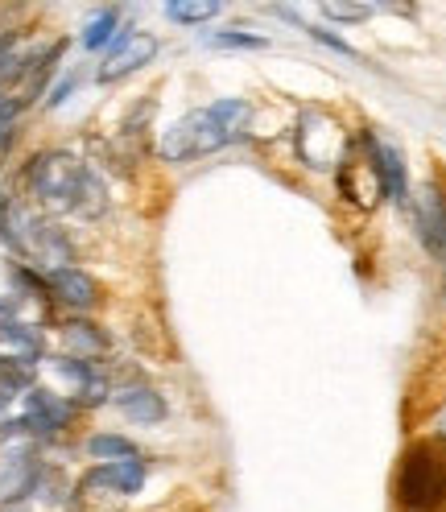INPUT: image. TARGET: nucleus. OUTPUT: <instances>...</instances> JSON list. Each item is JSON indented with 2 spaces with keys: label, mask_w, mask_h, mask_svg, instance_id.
I'll return each instance as SVG.
<instances>
[{
  "label": "nucleus",
  "mask_w": 446,
  "mask_h": 512,
  "mask_svg": "<svg viewBox=\"0 0 446 512\" xmlns=\"http://www.w3.org/2000/svg\"><path fill=\"white\" fill-rule=\"evenodd\" d=\"M252 120V104L248 100H215L207 108L186 112L182 120H174L162 137V157L166 162H190V157H207L223 145H232L248 133Z\"/></svg>",
  "instance_id": "f257e3e1"
},
{
  "label": "nucleus",
  "mask_w": 446,
  "mask_h": 512,
  "mask_svg": "<svg viewBox=\"0 0 446 512\" xmlns=\"http://www.w3.org/2000/svg\"><path fill=\"white\" fill-rule=\"evenodd\" d=\"M29 190L54 211H75V215H100L108 207L104 182L87 170L71 153H42L29 166Z\"/></svg>",
  "instance_id": "f03ea898"
},
{
  "label": "nucleus",
  "mask_w": 446,
  "mask_h": 512,
  "mask_svg": "<svg viewBox=\"0 0 446 512\" xmlns=\"http://www.w3.org/2000/svg\"><path fill=\"white\" fill-rule=\"evenodd\" d=\"M397 500L409 512H426L446 500V459H438L430 446H413L397 475Z\"/></svg>",
  "instance_id": "7ed1b4c3"
},
{
  "label": "nucleus",
  "mask_w": 446,
  "mask_h": 512,
  "mask_svg": "<svg viewBox=\"0 0 446 512\" xmlns=\"http://www.w3.org/2000/svg\"><path fill=\"white\" fill-rule=\"evenodd\" d=\"M157 58V38L153 34H141V29H129V34H120L108 50H104V62L95 67V79L100 83H120L137 75L141 67Z\"/></svg>",
  "instance_id": "20e7f679"
},
{
  "label": "nucleus",
  "mask_w": 446,
  "mask_h": 512,
  "mask_svg": "<svg viewBox=\"0 0 446 512\" xmlns=\"http://www.w3.org/2000/svg\"><path fill=\"white\" fill-rule=\"evenodd\" d=\"M145 463L141 459H120V463H100V467H91L83 479H79V488L83 492H116V496H137L145 488Z\"/></svg>",
  "instance_id": "39448f33"
},
{
  "label": "nucleus",
  "mask_w": 446,
  "mask_h": 512,
  "mask_svg": "<svg viewBox=\"0 0 446 512\" xmlns=\"http://www.w3.org/2000/svg\"><path fill=\"white\" fill-rule=\"evenodd\" d=\"M413 219H418V236H422L426 252L442 256V252H446V195H442L434 182H426V186L418 190Z\"/></svg>",
  "instance_id": "423d86ee"
},
{
  "label": "nucleus",
  "mask_w": 446,
  "mask_h": 512,
  "mask_svg": "<svg viewBox=\"0 0 446 512\" xmlns=\"http://www.w3.org/2000/svg\"><path fill=\"white\" fill-rule=\"evenodd\" d=\"M75 418V405L71 401H62L58 393H46V389H29L25 393V418L17 426L25 430H38V434H54L62 430Z\"/></svg>",
  "instance_id": "0eeeda50"
},
{
  "label": "nucleus",
  "mask_w": 446,
  "mask_h": 512,
  "mask_svg": "<svg viewBox=\"0 0 446 512\" xmlns=\"http://www.w3.org/2000/svg\"><path fill=\"white\" fill-rule=\"evenodd\" d=\"M368 149H372V170L380 178V190L389 195V203H405L409 199V174H405V157L397 145L380 141V137H368Z\"/></svg>",
  "instance_id": "6e6552de"
},
{
  "label": "nucleus",
  "mask_w": 446,
  "mask_h": 512,
  "mask_svg": "<svg viewBox=\"0 0 446 512\" xmlns=\"http://www.w3.org/2000/svg\"><path fill=\"white\" fill-rule=\"evenodd\" d=\"M112 405L124 413L129 422H137V426H157V422H166V397L157 393V389H149V384H129V389H120L116 397H112Z\"/></svg>",
  "instance_id": "1a4fd4ad"
},
{
  "label": "nucleus",
  "mask_w": 446,
  "mask_h": 512,
  "mask_svg": "<svg viewBox=\"0 0 446 512\" xmlns=\"http://www.w3.org/2000/svg\"><path fill=\"white\" fill-rule=\"evenodd\" d=\"M50 290L67 302V306H75V310H91L95 302H100V285H95V277L91 273H83V269H71V265H58V269H50Z\"/></svg>",
  "instance_id": "9d476101"
},
{
  "label": "nucleus",
  "mask_w": 446,
  "mask_h": 512,
  "mask_svg": "<svg viewBox=\"0 0 446 512\" xmlns=\"http://www.w3.org/2000/svg\"><path fill=\"white\" fill-rule=\"evenodd\" d=\"M38 479V459L29 446H13V451L0 459V496L13 500V496H25L29 488H34Z\"/></svg>",
  "instance_id": "9b49d317"
},
{
  "label": "nucleus",
  "mask_w": 446,
  "mask_h": 512,
  "mask_svg": "<svg viewBox=\"0 0 446 512\" xmlns=\"http://www.w3.org/2000/svg\"><path fill=\"white\" fill-rule=\"evenodd\" d=\"M116 38H120V13H116V9L95 13V17L83 25V34H79V42H83V50H87V54L108 50Z\"/></svg>",
  "instance_id": "f8f14e48"
},
{
  "label": "nucleus",
  "mask_w": 446,
  "mask_h": 512,
  "mask_svg": "<svg viewBox=\"0 0 446 512\" xmlns=\"http://www.w3.org/2000/svg\"><path fill=\"white\" fill-rule=\"evenodd\" d=\"M87 455H91V459H100V463L141 459L137 446H133L129 438H120V434H91V438H87Z\"/></svg>",
  "instance_id": "ddd939ff"
},
{
  "label": "nucleus",
  "mask_w": 446,
  "mask_h": 512,
  "mask_svg": "<svg viewBox=\"0 0 446 512\" xmlns=\"http://www.w3.org/2000/svg\"><path fill=\"white\" fill-rule=\"evenodd\" d=\"M67 347L75 351V360H87V364H91V356L108 351V339L95 331L91 323H71V327H67Z\"/></svg>",
  "instance_id": "4468645a"
},
{
  "label": "nucleus",
  "mask_w": 446,
  "mask_h": 512,
  "mask_svg": "<svg viewBox=\"0 0 446 512\" xmlns=\"http://www.w3.org/2000/svg\"><path fill=\"white\" fill-rule=\"evenodd\" d=\"M166 17L178 21V25H195V21H211V17H219V5H215V0H170V5H166Z\"/></svg>",
  "instance_id": "2eb2a0df"
},
{
  "label": "nucleus",
  "mask_w": 446,
  "mask_h": 512,
  "mask_svg": "<svg viewBox=\"0 0 446 512\" xmlns=\"http://www.w3.org/2000/svg\"><path fill=\"white\" fill-rule=\"evenodd\" d=\"M215 50H265L269 42L261 34H248V29H219V34L207 38Z\"/></svg>",
  "instance_id": "dca6fc26"
},
{
  "label": "nucleus",
  "mask_w": 446,
  "mask_h": 512,
  "mask_svg": "<svg viewBox=\"0 0 446 512\" xmlns=\"http://www.w3.org/2000/svg\"><path fill=\"white\" fill-rule=\"evenodd\" d=\"M327 17H339V21H364L372 13V5H323Z\"/></svg>",
  "instance_id": "f3484780"
},
{
  "label": "nucleus",
  "mask_w": 446,
  "mask_h": 512,
  "mask_svg": "<svg viewBox=\"0 0 446 512\" xmlns=\"http://www.w3.org/2000/svg\"><path fill=\"white\" fill-rule=\"evenodd\" d=\"M13 116H17V104L0 100V145H5V137H9V128H13Z\"/></svg>",
  "instance_id": "a211bd4d"
},
{
  "label": "nucleus",
  "mask_w": 446,
  "mask_h": 512,
  "mask_svg": "<svg viewBox=\"0 0 446 512\" xmlns=\"http://www.w3.org/2000/svg\"><path fill=\"white\" fill-rule=\"evenodd\" d=\"M71 91H75V75H67V79H62V83H58V87L50 91V100H46V104H50V108H58V104H62V100H67V95H71Z\"/></svg>",
  "instance_id": "6ab92c4d"
},
{
  "label": "nucleus",
  "mask_w": 446,
  "mask_h": 512,
  "mask_svg": "<svg viewBox=\"0 0 446 512\" xmlns=\"http://www.w3.org/2000/svg\"><path fill=\"white\" fill-rule=\"evenodd\" d=\"M438 430H442V434H446V413H442V418H438Z\"/></svg>",
  "instance_id": "aec40b11"
}]
</instances>
